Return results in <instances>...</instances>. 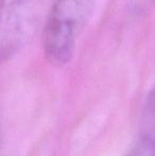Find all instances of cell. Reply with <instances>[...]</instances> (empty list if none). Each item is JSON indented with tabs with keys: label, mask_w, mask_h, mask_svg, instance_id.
Returning <instances> with one entry per match:
<instances>
[{
	"label": "cell",
	"mask_w": 155,
	"mask_h": 156,
	"mask_svg": "<svg viewBox=\"0 0 155 156\" xmlns=\"http://www.w3.org/2000/svg\"><path fill=\"white\" fill-rule=\"evenodd\" d=\"M126 156H155V129L141 134Z\"/></svg>",
	"instance_id": "3"
},
{
	"label": "cell",
	"mask_w": 155,
	"mask_h": 156,
	"mask_svg": "<svg viewBox=\"0 0 155 156\" xmlns=\"http://www.w3.org/2000/svg\"><path fill=\"white\" fill-rule=\"evenodd\" d=\"M148 107L155 115V83L153 87H152L151 91H150L149 97H148Z\"/></svg>",
	"instance_id": "4"
},
{
	"label": "cell",
	"mask_w": 155,
	"mask_h": 156,
	"mask_svg": "<svg viewBox=\"0 0 155 156\" xmlns=\"http://www.w3.org/2000/svg\"><path fill=\"white\" fill-rule=\"evenodd\" d=\"M44 0H0V65L15 58L32 41Z\"/></svg>",
	"instance_id": "2"
},
{
	"label": "cell",
	"mask_w": 155,
	"mask_h": 156,
	"mask_svg": "<svg viewBox=\"0 0 155 156\" xmlns=\"http://www.w3.org/2000/svg\"><path fill=\"white\" fill-rule=\"evenodd\" d=\"M96 3L97 0H52L43 31V50L51 65L64 67L72 61Z\"/></svg>",
	"instance_id": "1"
}]
</instances>
